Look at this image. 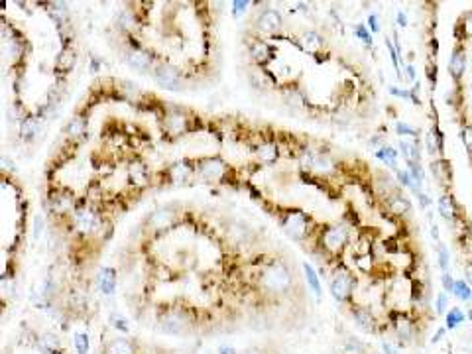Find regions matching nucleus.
Instances as JSON below:
<instances>
[{
	"mask_svg": "<svg viewBox=\"0 0 472 354\" xmlns=\"http://www.w3.org/2000/svg\"><path fill=\"white\" fill-rule=\"evenodd\" d=\"M293 284V274L283 262H274L262 272L260 286L268 293H285Z\"/></svg>",
	"mask_w": 472,
	"mask_h": 354,
	"instance_id": "obj_1",
	"label": "nucleus"
},
{
	"mask_svg": "<svg viewBox=\"0 0 472 354\" xmlns=\"http://www.w3.org/2000/svg\"><path fill=\"white\" fill-rule=\"evenodd\" d=\"M283 228L293 240H303L309 226H307V217L301 211H291L283 219Z\"/></svg>",
	"mask_w": 472,
	"mask_h": 354,
	"instance_id": "obj_2",
	"label": "nucleus"
},
{
	"mask_svg": "<svg viewBox=\"0 0 472 354\" xmlns=\"http://www.w3.org/2000/svg\"><path fill=\"white\" fill-rule=\"evenodd\" d=\"M346 238H348V228L346 226H329L323 232L321 244L325 246V250L335 254V252L343 250V246L346 244Z\"/></svg>",
	"mask_w": 472,
	"mask_h": 354,
	"instance_id": "obj_3",
	"label": "nucleus"
},
{
	"mask_svg": "<svg viewBox=\"0 0 472 354\" xmlns=\"http://www.w3.org/2000/svg\"><path fill=\"white\" fill-rule=\"evenodd\" d=\"M154 79L163 89H179V73L169 65H159L154 71Z\"/></svg>",
	"mask_w": 472,
	"mask_h": 354,
	"instance_id": "obj_4",
	"label": "nucleus"
},
{
	"mask_svg": "<svg viewBox=\"0 0 472 354\" xmlns=\"http://www.w3.org/2000/svg\"><path fill=\"white\" fill-rule=\"evenodd\" d=\"M352 291V280L348 274H339L335 276V280L331 282V293L337 301H346L350 297Z\"/></svg>",
	"mask_w": 472,
	"mask_h": 354,
	"instance_id": "obj_5",
	"label": "nucleus"
},
{
	"mask_svg": "<svg viewBox=\"0 0 472 354\" xmlns=\"http://www.w3.org/2000/svg\"><path fill=\"white\" fill-rule=\"evenodd\" d=\"M258 28L266 33H274L282 28V16L276 12V10H264L260 16H258Z\"/></svg>",
	"mask_w": 472,
	"mask_h": 354,
	"instance_id": "obj_6",
	"label": "nucleus"
},
{
	"mask_svg": "<svg viewBox=\"0 0 472 354\" xmlns=\"http://www.w3.org/2000/svg\"><path fill=\"white\" fill-rule=\"evenodd\" d=\"M465 65H467V55H465V49L459 45V47H455L453 57H451V61H449V71H451L453 79L459 81V79L465 75Z\"/></svg>",
	"mask_w": 472,
	"mask_h": 354,
	"instance_id": "obj_7",
	"label": "nucleus"
},
{
	"mask_svg": "<svg viewBox=\"0 0 472 354\" xmlns=\"http://www.w3.org/2000/svg\"><path fill=\"white\" fill-rule=\"evenodd\" d=\"M126 59H128V65H130V67H134V69H138V71H146V69H150V65H152V55H150L148 51H144V49H132V51H128Z\"/></svg>",
	"mask_w": 472,
	"mask_h": 354,
	"instance_id": "obj_8",
	"label": "nucleus"
},
{
	"mask_svg": "<svg viewBox=\"0 0 472 354\" xmlns=\"http://www.w3.org/2000/svg\"><path fill=\"white\" fill-rule=\"evenodd\" d=\"M96 284L100 286V290L104 295H112L116 290V272L112 268H104L96 280Z\"/></svg>",
	"mask_w": 472,
	"mask_h": 354,
	"instance_id": "obj_9",
	"label": "nucleus"
},
{
	"mask_svg": "<svg viewBox=\"0 0 472 354\" xmlns=\"http://www.w3.org/2000/svg\"><path fill=\"white\" fill-rule=\"evenodd\" d=\"M75 225L81 232H93L94 226H96V217H94L93 211L81 209V211L75 213Z\"/></svg>",
	"mask_w": 472,
	"mask_h": 354,
	"instance_id": "obj_10",
	"label": "nucleus"
},
{
	"mask_svg": "<svg viewBox=\"0 0 472 354\" xmlns=\"http://www.w3.org/2000/svg\"><path fill=\"white\" fill-rule=\"evenodd\" d=\"M222 171H224V163L220 160H207V161H203V165H201V173H203V177H205L207 181H217V179H220Z\"/></svg>",
	"mask_w": 472,
	"mask_h": 354,
	"instance_id": "obj_11",
	"label": "nucleus"
},
{
	"mask_svg": "<svg viewBox=\"0 0 472 354\" xmlns=\"http://www.w3.org/2000/svg\"><path fill=\"white\" fill-rule=\"evenodd\" d=\"M161 327H163V331L169 333V335H181L183 329H185V321H183L177 313H169L167 317H163Z\"/></svg>",
	"mask_w": 472,
	"mask_h": 354,
	"instance_id": "obj_12",
	"label": "nucleus"
},
{
	"mask_svg": "<svg viewBox=\"0 0 472 354\" xmlns=\"http://www.w3.org/2000/svg\"><path fill=\"white\" fill-rule=\"evenodd\" d=\"M171 223H173V213L165 211V209L152 213L150 219H148V225L152 226V228H167Z\"/></svg>",
	"mask_w": 472,
	"mask_h": 354,
	"instance_id": "obj_13",
	"label": "nucleus"
},
{
	"mask_svg": "<svg viewBox=\"0 0 472 354\" xmlns=\"http://www.w3.org/2000/svg\"><path fill=\"white\" fill-rule=\"evenodd\" d=\"M354 321H356V325L362 329V331H366V333H370V331H374V317H372V313L368 311V309H356L354 311Z\"/></svg>",
	"mask_w": 472,
	"mask_h": 354,
	"instance_id": "obj_14",
	"label": "nucleus"
},
{
	"mask_svg": "<svg viewBox=\"0 0 472 354\" xmlns=\"http://www.w3.org/2000/svg\"><path fill=\"white\" fill-rule=\"evenodd\" d=\"M106 354H134V347L126 339H114L106 345Z\"/></svg>",
	"mask_w": 472,
	"mask_h": 354,
	"instance_id": "obj_15",
	"label": "nucleus"
},
{
	"mask_svg": "<svg viewBox=\"0 0 472 354\" xmlns=\"http://www.w3.org/2000/svg\"><path fill=\"white\" fill-rule=\"evenodd\" d=\"M301 45H303L307 51L315 53V51H319V49H321V45H323V39H321V35H319V33L305 32V33H303V39H301Z\"/></svg>",
	"mask_w": 472,
	"mask_h": 354,
	"instance_id": "obj_16",
	"label": "nucleus"
},
{
	"mask_svg": "<svg viewBox=\"0 0 472 354\" xmlns=\"http://www.w3.org/2000/svg\"><path fill=\"white\" fill-rule=\"evenodd\" d=\"M439 213L445 217V219H449V221L455 217L457 207H455V201H453L451 195H443V197L439 199Z\"/></svg>",
	"mask_w": 472,
	"mask_h": 354,
	"instance_id": "obj_17",
	"label": "nucleus"
},
{
	"mask_svg": "<svg viewBox=\"0 0 472 354\" xmlns=\"http://www.w3.org/2000/svg\"><path fill=\"white\" fill-rule=\"evenodd\" d=\"M59 349V339L55 335H43L39 339V351L43 354H53Z\"/></svg>",
	"mask_w": 472,
	"mask_h": 354,
	"instance_id": "obj_18",
	"label": "nucleus"
},
{
	"mask_svg": "<svg viewBox=\"0 0 472 354\" xmlns=\"http://www.w3.org/2000/svg\"><path fill=\"white\" fill-rule=\"evenodd\" d=\"M303 270H305V274H307V282H309L311 290L315 291V295H317V297H321V295H323V290H321V282H319V276H317V272H315L309 264H303Z\"/></svg>",
	"mask_w": 472,
	"mask_h": 354,
	"instance_id": "obj_19",
	"label": "nucleus"
},
{
	"mask_svg": "<svg viewBox=\"0 0 472 354\" xmlns=\"http://www.w3.org/2000/svg\"><path fill=\"white\" fill-rule=\"evenodd\" d=\"M130 179H132L134 183H146L148 171H146L144 163H134V165H130Z\"/></svg>",
	"mask_w": 472,
	"mask_h": 354,
	"instance_id": "obj_20",
	"label": "nucleus"
},
{
	"mask_svg": "<svg viewBox=\"0 0 472 354\" xmlns=\"http://www.w3.org/2000/svg\"><path fill=\"white\" fill-rule=\"evenodd\" d=\"M453 293H455L459 299H463V301H471L472 299V290L469 288V284L463 282V280H457V282H455Z\"/></svg>",
	"mask_w": 472,
	"mask_h": 354,
	"instance_id": "obj_21",
	"label": "nucleus"
},
{
	"mask_svg": "<svg viewBox=\"0 0 472 354\" xmlns=\"http://www.w3.org/2000/svg\"><path fill=\"white\" fill-rule=\"evenodd\" d=\"M461 323H465V313L461 311V307H453L447 313V329H455Z\"/></svg>",
	"mask_w": 472,
	"mask_h": 354,
	"instance_id": "obj_22",
	"label": "nucleus"
},
{
	"mask_svg": "<svg viewBox=\"0 0 472 354\" xmlns=\"http://www.w3.org/2000/svg\"><path fill=\"white\" fill-rule=\"evenodd\" d=\"M67 134L71 136V138H79L81 134H85V118H73L71 122H69V126H67Z\"/></svg>",
	"mask_w": 472,
	"mask_h": 354,
	"instance_id": "obj_23",
	"label": "nucleus"
},
{
	"mask_svg": "<svg viewBox=\"0 0 472 354\" xmlns=\"http://www.w3.org/2000/svg\"><path fill=\"white\" fill-rule=\"evenodd\" d=\"M463 30V37H472V12H467L463 18H461V22H459V26L455 28V33L461 32Z\"/></svg>",
	"mask_w": 472,
	"mask_h": 354,
	"instance_id": "obj_24",
	"label": "nucleus"
},
{
	"mask_svg": "<svg viewBox=\"0 0 472 354\" xmlns=\"http://www.w3.org/2000/svg\"><path fill=\"white\" fill-rule=\"evenodd\" d=\"M258 156L262 158L264 161H276V158H278V150H276V146H272V144H264V146H260L258 148Z\"/></svg>",
	"mask_w": 472,
	"mask_h": 354,
	"instance_id": "obj_25",
	"label": "nucleus"
},
{
	"mask_svg": "<svg viewBox=\"0 0 472 354\" xmlns=\"http://www.w3.org/2000/svg\"><path fill=\"white\" fill-rule=\"evenodd\" d=\"M268 53H270V49H268V45L266 43H262V41H256L254 45H252V57L256 59V61H266L268 59Z\"/></svg>",
	"mask_w": 472,
	"mask_h": 354,
	"instance_id": "obj_26",
	"label": "nucleus"
},
{
	"mask_svg": "<svg viewBox=\"0 0 472 354\" xmlns=\"http://www.w3.org/2000/svg\"><path fill=\"white\" fill-rule=\"evenodd\" d=\"M73 345H75V351L77 354H87L89 353V337L85 333H77L75 339H73Z\"/></svg>",
	"mask_w": 472,
	"mask_h": 354,
	"instance_id": "obj_27",
	"label": "nucleus"
},
{
	"mask_svg": "<svg viewBox=\"0 0 472 354\" xmlns=\"http://www.w3.org/2000/svg\"><path fill=\"white\" fill-rule=\"evenodd\" d=\"M118 24H120V28H124V30L136 28V20H134V16H132L130 10H122V12L118 14Z\"/></svg>",
	"mask_w": 472,
	"mask_h": 354,
	"instance_id": "obj_28",
	"label": "nucleus"
},
{
	"mask_svg": "<svg viewBox=\"0 0 472 354\" xmlns=\"http://www.w3.org/2000/svg\"><path fill=\"white\" fill-rule=\"evenodd\" d=\"M20 132H22V136H24L26 140H30L31 136L37 132V120H35V118H26V120L22 122Z\"/></svg>",
	"mask_w": 472,
	"mask_h": 354,
	"instance_id": "obj_29",
	"label": "nucleus"
},
{
	"mask_svg": "<svg viewBox=\"0 0 472 354\" xmlns=\"http://www.w3.org/2000/svg\"><path fill=\"white\" fill-rule=\"evenodd\" d=\"M390 205H392V211H394V213H400V215L408 213L409 209H411V205H409L404 197H400V195H398V197H394Z\"/></svg>",
	"mask_w": 472,
	"mask_h": 354,
	"instance_id": "obj_30",
	"label": "nucleus"
},
{
	"mask_svg": "<svg viewBox=\"0 0 472 354\" xmlns=\"http://www.w3.org/2000/svg\"><path fill=\"white\" fill-rule=\"evenodd\" d=\"M110 325H112L114 329H118L120 333H128V323H126V319L120 317V315H116V313L110 315Z\"/></svg>",
	"mask_w": 472,
	"mask_h": 354,
	"instance_id": "obj_31",
	"label": "nucleus"
},
{
	"mask_svg": "<svg viewBox=\"0 0 472 354\" xmlns=\"http://www.w3.org/2000/svg\"><path fill=\"white\" fill-rule=\"evenodd\" d=\"M437 250H439V266H441V270H447V268H449V252H447V246L439 242Z\"/></svg>",
	"mask_w": 472,
	"mask_h": 354,
	"instance_id": "obj_32",
	"label": "nucleus"
},
{
	"mask_svg": "<svg viewBox=\"0 0 472 354\" xmlns=\"http://www.w3.org/2000/svg\"><path fill=\"white\" fill-rule=\"evenodd\" d=\"M246 6H250V2H246V0H238V2H232V16H240V14H244L246 12Z\"/></svg>",
	"mask_w": 472,
	"mask_h": 354,
	"instance_id": "obj_33",
	"label": "nucleus"
},
{
	"mask_svg": "<svg viewBox=\"0 0 472 354\" xmlns=\"http://www.w3.org/2000/svg\"><path fill=\"white\" fill-rule=\"evenodd\" d=\"M435 307H437V313H439V315H445V313H447V295H445L443 291H441L439 295H437Z\"/></svg>",
	"mask_w": 472,
	"mask_h": 354,
	"instance_id": "obj_34",
	"label": "nucleus"
},
{
	"mask_svg": "<svg viewBox=\"0 0 472 354\" xmlns=\"http://www.w3.org/2000/svg\"><path fill=\"white\" fill-rule=\"evenodd\" d=\"M73 61H75V55H73L71 51H65V53H61V57H59V65H63V69H71V67H73Z\"/></svg>",
	"mask_w": 472,
	"mask_h": 354,
	"instance_id": "obj_35",
	"label": "nucleus"
},
{
	"mask_svg": "<svg viewBox=\"0 0 472 354\" xmlns=\"http://www.w3.org/2000/svg\"><path fill=\"white\" fill-rule=\"evenodd\" d=\"M396 130H398V134H402V136H415V134H417V130L409 128L408 124H404V122H398V124H396Z\"/></svg>",
	"mask_w": 472,
	"mask_h": 354,
	"instance_id": "obj_36",
	"label": "nucleus"
},
{
	"mask_svg": "<svg viewBox=\"0 0 472 354\" xmlns=\"http://www.w3.org/2000/svg\"><path fill=\"white\" fill-rule=\"evenodd\" d=\"M356 35H358L362 41H366V43H370V41H372V37H370L368 30L364 28V24H358V26H356Z\"/></svg>",
	"mask_w": 472,
	"mask_h": 354,
	"instance_id": "obj_37",
	"label": "nucleus"
},
{
	"mask_svg": "<svg viewBox=\"0 0 472 354\" xmlns=\"http://www.w3.org/2000/svg\"><path fill=\"white\" fill-rule=\"evenodd\" d=\"M463 140H465V144H467V150L471 152V156H472V126H469V128L463 130Z\"/></svg>",
	"mask_w": 472,
	"mask_h": 354,
	"instance_id": "obj_38",
	"label": "nucleus"
},
{
	"mask_svg": "<svg viewBox=\"0 0 472 354\" xmlns=\"http://www.w3.org/2000/svg\"><path fill=\"white\" fill-rule=\"evenodd\" d=\"M441 280H443V288H445V291H453V288H455V280L451 278V274H443L441 276Z\"/></svg>",
	"mask_w": 472,
	"mask_h": 354,
	"instance_id": "obj_39",
	"label": "nucleus"
},
{
	"mask_svg": "<svg viewBox=\"0 0 472 354\" xmlns=\"http://www.w3.org/2000/svg\"><path fill=\"white\" fill-rule=\"evenodd\" d=\"M171 173H173V177H177V179H183V177H185V173H187V169H185L183 165H175Z\"/></svg>",
	"mask_w": 472,
	"mask_h": 354,
	"instance_id": "obj_40",
	"label": "nucleus"
},
{
	"mask_svg": "<svg viewBox=\"0 0 472 354\" xmlns=\"http://www.w3.org/2000/svg\"><path fill=\"white\" fill-rule=\"evenodd\" d=\"M41 228H43V221L41 217H35V226H33V238H37L41 234Z\"/></svg>",
	"mask_w": 472,
	"mask_h": 354,
	"instance_id": "obj_41",
	"label": "nucleus"
},
{
	"mask_svg": "<svg viewBox=\"0 0 472 354\" xmlns=\"http://www.w3.org/2000/svg\"><path fill=\"white\" fill-rule=\"evenodd\" d=\"M368 22H370V30H372V32H378V30H380V24H378L376 14H372V16L368 18Z\"/></svg>",
	"mask_w": 472,
	"mask_h": 354,
	"instance_id": "obj_42",
	"label": "nucleus"
},
{
	"mask_svg": "<svg viewBox=\"0 0 472 354\" xmlns=\"http://www.w3.org/2000/svg\"><path fill=\"white\" fill-rule=\"evenodd\" d=\"M219 354H238L232 347H220L219 349Z\"/></svg>",
	"mask_w": 472,
	"mask_h": 354,
	"instance_id": "obj_43",
	"label": "nucleus"
},
{
	"mask_svg": "<svg viewBox=\"0 0 472 354\" xmlns=\"http://www.w3.org/2000/svg\"><path fill=\"white\" fill-rule=\"evenodd\" d=\"M398 22H400V26H408V18H406V14H404V12H400V14H398Z\"/></svg>",
	"mask_w": 472,
	"mask_h": 354,
	"instance_id": "obj_44",
	"label": "nucleus"
},
{
	"mask_svg": "<svg viewBox=\"0 0 472 354\" xmlns=\"http://www.w3.org/2000/svg\"><path fill=\"white\" fill-rule=\"evenodd\" d=\"M443 337H445V329H439V331L435 333V337H433V343H439Z\"/></svg>",
	"mask_w": 472,
	"mask_h": 354,
	"instance_id": "obj_45",
	"label": "nucleus"
},
{
	"mask_svg": "<svg viewBox=\"0 0 472 354\" xmlns=\"http://www.w3.org/2000/svg\"><path fill=\"white\" fill-rule=\"evenodd\" d=\"M382 347H384V351H386V354H398V351H396V349H392V347H390L388 343H384Z\"/></svg>",
	"mask_w": 472,
	"mask_h": 354,
	"instance_id": "obj_46",
	"label": "nucleus"
},
{
	"mask_svg": "<svg viewBox=\"0 0 472 354\" xmlns=\"http://www.w3.org/2000/svg\"><path fill=\"white\" fill-rule=\"evenodd\" d=\"M419 201H421V207H427L431 201H429V197L427 195H419Z\"/></svg>",
	"mask_w": 472,
	"mask_h": 354,
	"instance_id": "obj_47",
	"label": "nucleus"
},
{
	"mask_svg": "<svg viewBox=\"0 0 472 354\" xmlns=\"http://www.w3.org/2000/svg\"><path fill=\"white\" fill-rule=\"evenodd\" d=\"M406 71H408V77L411 79V81H413V79H415V69H413L411 65H408V69H406Z\"/></svg>",
	"mask_w": 472,
	"mask_h": 354,
	"instance_id": "obj_48",
	"label": "nucleus"
},
{
	"mask_svg": "<svg viewBox=\"0 0 472 354\" xmlns=\"http://www.w3.org/2000/svg\"><path fill=\"white\" fill-rule=\"evenodd\" d=\"M98 65H100L98 63V59H93V61H91V71H93V73L94 71H98Z\"/></svg>",
	"mask_w": 472,
	"mask_h": 354,
	"instance_id": "obj_49",
	"label": "nucleus"
},
{
	"mask_svg": "<svg viewBox=\"0 0 472 354\" xmlns=\"http://www.w3.org/2000/svg\"><path fill=\"white\" fill-rule=\"evenodd\" d=\"M244 354H260L258 351H248V353H244Z\"/></svg>",
	"mask_w": 472,
	"mask_h": 354,
	"instance_id": "obj_50",
	"label": "nucleus"
},
{
	"mask_svg": "<svg viewBox=\"0 0 472 354\" xmlns=\"http://www.w3.org/2000/svg\"><path fill=\"white\" fill-rule=\"evenodd\" d=\"M469 319L472 321V307H471V311H469Z\"/></svg>",
	"mask_w": 472,
	"mask_h": 354,
	"instance_id": "obj_51",
	"label": "nucleus"
}]
</instances>
